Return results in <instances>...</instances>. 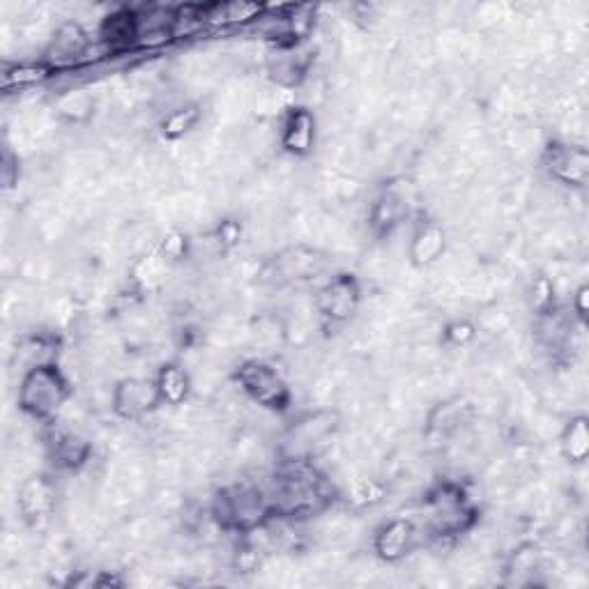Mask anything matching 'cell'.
I'll list each match as a JSON object with an SVG mask.
<instances>
[{
  "label": "cell",
  "instance_id": "obj_1",
  "mask_svg": "<svg viewBox=\"0 0 589 589\" xmlns=\"http://www.w3.org/2000/svg\"><path fill=\"white\" fill-rule=\"evenodd\" d=\"M67 380L53 364L35 366L21 382L19 405L33 417H51L63 408L67 399Z\"/></svg>",
  "mask_w": 589,
  "mask_h": 589
},
{
  "label": "cell",
  "instance_id": "obj_2",
  "mask_svg": "<svg viewBox=\"0 0 589 589\" xmlns=\"http://www.w3.org/2000/svg\"><path fill=\"white\" fill-rule=\"evenodd\" d=\"M237 382H240L244 394L263 405V408L283 410L290 403V392L277 369H272L265 362H258V359H251V362H244L240 366Z\"/></svg>",
  "mask_w": 589,
  "mask_h": 589
},
{
  "label": "cell",
  "instance_id": "obj_3",
  "mask_svg": "<svg viewBox=\"0 0 589 589\" xmlns=\"http://www.w3.org/2000/svg\"><path fill=\"white\" fill-rule=\"evenodd\" d=\"M162 403L157 382L148 378H125L113 389V410L122 419H141Z\"/></svg>",
  "mask_w": 589,
  "mask_h": 589
},
{
  "label": "cell",
  "instance_id": "obj_4",
  "mask_svg": "<svg viewBox=\"0 0 589 589\" xmlns=\"http://www.w3.org/2000/svg\"><path fill=\"white\" fill-rule=\"evenodd\" d=\"M90 42L88 35L79 21H67L60 26L47 44V65L49 70H67V67L79 65L83 60V53L88 51Z\"/></svg>",
  "mask_w": 589,
  "mask_h": 589
},
{
  "label": "cell",
  "instance_id": "obj_5",
  "mask_svg": "<svg viewBox=\"0 0 589 589\" xmlns=\"http://www.w3.org/2000/svg\"><path fill=\"white\" fill-rule=\"evenodd\" d=\"M318 309L325 313L327 318L336 320V323H343L348 320L359 307V286L353 277H336L327 281L318 293Z\"/></svg>",
  "mask_w": 589,
  "mask_h": 589
},
{
  "label": "cell",
  "instance_id": "obj_6",
  "mask_svg": "<svg viewBox=\"0 0 589 589\" xmlns=\"http://www.w3.org/2000/svg\"><path fill=\"white\" fill-rule=\"evenodd\" d=\"M546 162L550 173L557 180L566 182V185H585L587 171H589V159L583 148H571V145H555L548 150Z\"/></svg>",
  "mask_w": 589,
  "mask_h": 589
},
{
  "label": "cell",
  "instance_id": "obj_7",
  "mask_svg": "<svg viewBox=\"0 0 589 589\" xmlns=\"http://www.w3.org/2000/svg\"><path fill=\"white\" fill-rule=\"evenodd\" d=\"M415 543H417L415 525H412L410 520L399 518V520H392V523H387L378 532L376 550L380 553V557H385V560L389 562H396L408 555L410 550L415 548Z\"/></svg>",
  "mask_w": 589,
  "mask_h": 589
},
{
  "label": "cell",
  "instance_id": "obj_8",
  "mask_svg": "<svg viewBox=\"0 0 589 589\" xmlns=\"http://www.w3.org/2000/svg\"><path fill=\"white\" fill-rule=\"evenodd\" d=\"M283 148L293 155H307L316 143V120L307 109H290L281 134Z\"/></svg>",
  "mask_w": 589,
  "mask_h": 589
},
{
  "label": "cell",
  "instance_id": "obj_9",
  "mask_svg": "<svg viewBox=\"0 0 589 589\" xmlns=\"http://www.w3.org/2000/svg\"><path fill=\"white\" fill-rule=\"evenodd\" d=\"M19 509L26 520L47 518L53 504V491L44 477H33L21 484L19 491Z\"/></svg>",
  "mask_w": 589,
  "mask_h": 589
},
{
  "label": "cell",
  "instance_id": "obj_10",
  "mask_svg": "<svg viewBox=\"0 0 589 589\" xmlns=\"http://www.w3.org/2000/svg\"><path fill=\"white\" fill-rule=\"evenodd\" d=\"M442 251H445V233L440 226L426 224L412 237L410 258L417 267L433 265L442 256Z\"/></svg>",
  "mask_w": 589,
  "mask_h": 589
},
{
  "label": "cell",
  "instance_id": "obj_11",
  "mask_svg": "<svg viewBox=\"0 0 589 589\" xmlns=\"http://www.w3.org/2000/svg\"><path fill=\"white\" fill-rule=\"evenodd\" d=\"M157 389L162 401L168 405H182L191 392L189 373L178 364H164L157 376Z\"/></svg>",
  "mask_w": 589,
  "mask_h": 589
},
{
  "label": "cell",
  "instance_id": "obj_12",
  "mask_svg": "<svg viewBox=\"0 0 589 589\" xmlns=\"http://www.w3.org/2000/svg\"><path fill=\"white\" fill-rule=\"evenodd\" d=\"M562 451L564 456L573 463L585 461L589 451V433H587V422L583 417L573 419V422H569V426H566V431L562 435Z\"/></svg>",
  "mask_w": 589,
  "mask_h": 589
},
{
  "label": "cell",
  "instance_id": "obj_13",
  "mask_svg": "<svg viewBox=\"0 0 589 589\" xmlns=\"http://www.w3.org/2000/svg\"><path fill=\"white\" fill-rule=\"evenodd\" d=\"M49 65H37V63H21L14 67H7L3 74V86L5 90L10 88H28L35 83H42L49 76Z\"/></svg>",
  "mask_w": 589,
  "mask_h": 589
},
{
  "label": "cell",
  "instance_id": "obj_14",
  "mask_svg": "<svg viewBox=\"0 0 589 589\" xmlns=\"http://www.w3.org/2000/svg\"><path fill=\"white\" fill-rule=\"evenodd\" d=\"M198 118L201 116H198L196 106H182V109H175L162 120V134L166 136V139L178 141L189 132V129L196 127Z\"/></svg>",
  "mask_w": 589,
  "mask_h": 589
},
{
  "label": "cell",
  "instance_id": "obj_15",
  "mask_svg": "<svg viewBox=\"0 0 589 589\" xmlns=\"http://www.w3.org/2000/svg\"><path fill=\"white\" fill-rule=\"evenodd\" d=\"M93 111V99L86 93V90H67V95H63L58 104V113L67 120H86Z\"/></svg>",
  "mask_w": 589,
  "mask_h": 589
},
{
  "label": "cell",
  "instance_id": "obj_16",
  "mask_svg": "<svg viewBox=\"0 0 589 589\" xmlns=\"http://www.w3.org/2000/svg\"><path fill=\"white\" fill-rule=\"evenodd\" d=\"M445 339L454 346H465L470 339H474V327L470 323H451L445 332Z\"/></svg>",
  "mask_w": 589,
  "mask_h": 589
}]
</instances>
